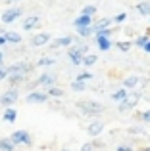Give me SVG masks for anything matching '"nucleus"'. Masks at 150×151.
<instances>
[{
    "label": "nucleus",
    "instance_id": "obj_28",
    "mask_svg": "<svg viewBox=\"0 0 150 151\" xmlns=\"http://www.w3.org/2000/svg\"><path fill=\"white\" fill-rule=\"evenodd\" d=\"M81 14H83V15H90V17H92V15L96 14V6H85Z\"/></svg>",
    "mask_w": 150,
    "mask_h": 151
},
{
    "label": "nucleus",
    "instance_id": "obj_39",
    "mask_svg": "<svg viewBox=\"0 0 150 151\" xmlns=\"http://www.w3.org/2000/svg\"><path fill=\"white\" fill-rule=\"evenodd\" d=\"M6 44V38H4V35H0V46Z\"/></svg>",
    "mask_w": 150,
    "mask_h": 151
},
{
    "label": "nucleus",
    "instance_id": "obj_4",
    "mask_svg": "<svg viewBox=\"0 0 150 151\" xmlns=\"http://www.w3.org/2000/svg\"><path fill=\"white\" fill-rule=\"evenodd\" d=\"M139 94L137 92H133V94H127V96L121 100V103H119V111L121 113H125V111H129V109H133V107L137 105V101H139Z\"/></svg>",
    "mask_w": 150,
    "mask_h": 151
},
{
    "label": "nucleus",
    "instance_id": "obj_40",
    "mask_svg": "<svg viewBox=\"0 0 150 151\" xmlns=\"http://www.w3.org/2000/svg\"><path fill=\"white\" fill-rule=\"evenodd\" d=\"M2 61H4V54L0 52V65H2Z\"/></svg>",
    "mask_w": 150,
    "mask_h": 151
},
{
    "label": "nucleus",
    "instance_id": "obj_10",
    "mask_svg": "<svg viewBox=\"0 0 150 151\" xmlns=\"http://www.w3.org/2000/svg\"><path fill=\"white\" fill-rule=\"evenodd\" d=\"M48 40H50V35L48 33H39V35H35V37H33L31 44H33V46H44Z\"/></svg>",
    "mask_w": 150,
    "mask_h": 151
},
{
    "label": "nucleus",
    "instance_id": "obj_7",
    "mask_svg": "<svg viewBox=\"0 0 150 151\" xmlns=\"http://www.w3.org/2000/svg\"><path fill=\"white\" fill-rule=\"evenodd\" d=\"M17 98H19V94H17V90H8V92H4L2 96H0V103H2L4 107H10V105H14L15 101H17Z\"/></svg>",
    "mask_w": 150,
    "mask_h": 151
},
{
    "label": "nucleus",
    "instance_id": "obj_31",
    "mask_svg": "<svg viewBox=\"0 0 150 151\" xmlns=\"http://www.w3.org/2000/svg\"><path fill=\"white\" fill-rule=\"evenodd\" d=\"M89 78H92V75H90V73H81V75H77L75 81H83V82H85V81H89Z\"/></svg>",
    "mask_w": 150,
    "mask_h": 151
},
{
    "label": "nucleus",
    "instance_id": "obj_38",
    "mask_svg": "<svg viewBox=\"0 0 150 151\" xmlns=\"http://www.w3.org/2000/svg\"><path fill=\"white\" fill-rule=\"evenodd\" d=\"M143 48H144V50H146V52H148V54H150V38H148V40H146V44H144V46H143Z\"/></svg>",
    "mask_w": 150,
    "mask_h": 151
},
{
    "label": "nucleus",
    "instance_id": "obj_33",
    "mask_svg": "<svg viewBox=\"0 0 150 151\" xmlns=\"http://www.w3.org/2000/svg\"><path fill=\"white\" fill-rule=\"evenodd\" d=\"M125 17H127V14H119V15H116V17H114V21H116V23H121V21H125Z\"/></svg>",
    "mask_w": 150,
    "mask_h": 151
},
{
    "label": "nucleus",
    "instance_id": "obj_41",
    "mask_svg": "<svg viewBox=\"0 0 150 151\" xmlns=\"http://www.w3.org/2000/svg\"><path fill=\"white\" fill-rule=\"evenodd\" d=\"M6 2H10V4H14V2H19V0H6Z\"/></svg>",
    "mask_w": 150,
    "mask_h": 151
},
{
    "label": "nucleus",
    "instance_id": "obj_43",
    "mask_svg": "<svg viewBox=\"0 0 150 151\" xmlns=\"http://www.w3.org/2000/svg\"><path fill=\"white\" fill-rule=\"evenodd\" d=\"M62 151H71V149H62Z\"/></svg>",
    "mask_w": 150,
    "mask_h": 151
},
{
    "label": "nucleus",
    "instance_id": "obj_26",
    "mask_svg": "<svg viewBox=\"0 0 150 151\" xmlns=\"http://www.w3.org/2000/svg\"><path fill=\"white\" fill-rule=\"evenodd\" d=\"M71 88L75 90V92H83V90H85V82H83V81H73Z\"/></svg>",
    "mask_w": 150,
    "mask_h": 151
},
{
    "label": "nucleus",
    "instance_id": "obj_1",
    "mask_svg": "<svg viewBox=\"0 0 150 151\" xmlns=\"http://www.w3.org/2000/svg\"><path fill=\"white\" fill-rule=\"evenodd\" d=\"M77 107L81 109V113H85V115H98V113H102V111H104V105H102V103H98V101H94V100L79 101Z\"/></svg>",
    "mask_w": 150,
    "mask_h": 151
},
{
    "label": "nucleus",
    "instance_id": "obj_15",
    "mask_svg": "<svg viewBox=\"0 0 150 151\" xmlns=\"http://www.w3.org/2000/svg\"><path fill=\"white\" fill-rule=\"evenodd\" d=\"M4 38H6V42H12V44H19L21 42V37H19L17 33H12V31H6V33H2Z\"/></svg>",
    "mask_w": 150,
    "mask_h": 151
},
{
    "label": "nucleus",
    "instance_id": "obj_17",
    "mask_svg": "<svg viewBox=\"0 0 150 151\" xmlns=\"http://www.w3.org/2000/svg\"><path fill=\"white\" fill-rule=\"evenodd\" d=\"M96 42H98V48H100L102 52L110 50V46H112V42L108 40V37H96Z\"/></svg>",
    "mask_w": 150,
    "mask_h": 151
},
{
    "label": "nucleus",
    "instance_id": "obj_35",
    "mask_svg": "<svg viewBox=\"0 0 150 151\" xmlns=\"http://www.w3.org/2000/svg\"><path fill=\"white\" fill-rule=\"evenodd\" d=\"M143 121L144 122H150V111H144V113H143Z\"/></svg>",
    "mask_w": 150,
    "mask_h": 151
},
{
    "label": "nucleus",
    "instance_id": "obj_36",
    "mask_svg": "<svg viewBox=\"0 0 150 151\" xmlns=\"http://www.w3.org/2000/svg\"><path fill=\"white\" fill-rule=\"evenodd\" d=\"M81 151H92V144H87V145H83Z\"/></svg>",
    "mask_w": 150,
    "mask_h": 151
},
{
    "label": "nucleus",
    "instance_id": "obj_3",
    "mask_svg": "<svg viewBox=\"0 0 150 151\" xmlns=\"http://www.w3.org/2000/svg\"><path fill=\"white\" fill-rule=\"evenodd\" d=\"M85 54H89V46L87 44H79L75 48H69V59H71L73 65H81Z\"/></svg>",
    "mask_w": 150,
    "mask_h": 151
},
{
    "label": "nucleus",
    "instance_id": "obj_19",
    "mask_svg": "<svg viewBox=\"0 0 150 151\" xmlns=\"http://www.w3.org/2000/svg\"><path fill=\"white\" fill-rule=\"evenodd\" d=\"M137 12H139L141 15H150V2H141L139 6H137Z\"/></svg>",
    "mask_w": 150,
    "mask_h": 151
},
{
    "label": "nucleus",
    "instance_id": "obj_37",
    "mask_svg": "<svg viewBox=\"0 0 150 151\" xmlns=\"http://www.w3.org/2000/svg\"><path fill=\"white\" fill-rule=\"evenodd\" d=\"M116 151H131V147H127V145H121V147H117Z\"/></svg>",
    "mask_w": 150,
    "mask_h": 151
},
{
    "label": "nucleus",
    "instance_id": "obj_30",
    "mask_svg": "<svg viewBox=\"0 0 150 151\" xmlns=\"http://www.w3.org/2000/svg\"><path fill=\"white\" fill-rule=\"evenodd\" d=\"M116 46H117V48H119L121 52H127L129 48H131V42H127V40H123V42H117V44H116Z\"/></svg>",
    "mask_w": 150,
    "mask_h": 151
},
{
    "label": "nucleus",
    "instance_id": "obj_13",
    "mask_svg": "<svg viewBox=\"0 0 150 151\" xmlns=\"http://www.w3.org/2000/svg\"><path fill=\"white\" fill-rule=\"evenodd\" d=\"M73 42L71 37H62V38H56V40H52V46L50 48H60V46H69Z\"/></svg>",
    "mask_w": 150,
    "mask_h": 151
},
{
    "label": "nucleus",
    "instance_id": "obj_5",
    "mask_svg": "<svg viewBox=\"0 0 150 151\" xmlns=\"http://www.w3.org/2000/svg\"><path fill=\"white\" fill-rule=\"evenodd\" d=\"M10 142H12L14 145H17V144L29 145V144H31V136H29V132H27V130H15V132L10 136Z\"/></svg>",
    "mask_w": 150,
    "mask_h": 151
},
{
    "label": "nucleus",
    "instance_id": "obj_2",
    "mask_svg": "<svg viewBox=\"0 0 150 151\" xmlns=\"http://www.w3.org/2000/svg\"><path fill=\"white\" fill-rule=\"evenodd\" d=\"M8 81L12 82V84H15V82H21L23 81V75L29 71V67L27 65H12V67H8Z\"/></svg>",
    "mask_w": 150,
    "mask_h": 151
},
{
    "label": "nucleus",
    "instance_id": "obj_16",
    "mask_svg": "<svg viewBox=\"0 0 150 151\" xmlns=\"http://www.w3.org/2000/svg\"><path fill=\"white\" fill-rule=\"evenodd\" d=\"M2 119L6 122H15V119H17V113H15V109H12V107H6V111H4Z\"/></svg>",
    "mask_w": 150,
    "mask_h": 151
},
{
    "label": "nucleus",
    "instance_id": "obj_29",
    "mask_svg": "<svg viewBox=\"0 0 150 151\" xmlns=\"http://www.w3.org/2000/svg\"><path fill=\"white\" fill-rule=\"evenodd\" d=\"M48 65H54V59L52 58H42V59H39V67H48Z\"/></svg>",
    "mask_w": 150,
    "mask_h": 151
},
{
    "label": "nucleus",
    "instance_id": "obj_6",
    "mask_svg": "<svg viewBox=\"0 0 150 151\" xmlns=\"http://www.w3.org/2000/svg\"><path fill=\"white\" fill-rule=\"evenodd\" d=\"M19 15H21V8H10V10H6L2 15H0V21L6 23V25H10V23H14Z\"/></svg>",
    "mask_w": 150,
    "mask_h": 151
},
{
    "label": "nucleus",
    "instance_id": "obj_25",
    "mask_svg": "<svg viewBox=\"0 0 150 151\" xmlns=\"http://www.w3.org/2000/svg\"><path fill=\"white\" fill-rule=\"evenodd\" d=\"M0 149L2 151H14V144L10 140H0Z\"/></svg>",
    "mask_w": 150,
    "mask_h": 151
},
{
    "label": "nucleus",
    "instance_id": "obj_24",
    "mask_svg": "<svg viewBox=\"0 0 150 151\" xmlns=\"http://www.w3.org/2000/svg\"><path fill=\"white\" fill-rule=\"evenodd\" d=\"M123 84H125V88H133V86L139 84V78H137V77H127L123 81Z\"/></svg>",
    "mask_w": 150,
    "mask_h": 151
},
{
    "label": "nucleus",
    "instance_id": "obj_8",
    "mask_svg": "<svg viewBox=\"0 0 150 151\" xmlns=\"http://www.w3.org/2000/svg\"><path fill=\"white\" fill-rule=\"evenodd\" d=\"M25 100H27V103H44L48 100V94H44V92H29Z\"/></svg>",
    "mask_w": 150,
    "mask_h": 151
},
{
    "label": "nucleus",
    "instance_id": "obj_32",
    "mask_svg": "<svg viewBox=\"0 0 150 151\" xmlns=\"http://www.w3.org/2000/svg\"><path fill=\"white\" fill-rule=\"evenodd\" d=\"M146 40H148V37H141V38H137V46H141V48H143V46L146 44Z\"/></svg>",
    "mask_w": 150,
    "mask_h": 151
},
{
    "label": "nucleus",
    "instance_id": "obj_18",
    "mask_svg": "<svg viewBox=\"0 0 150 151\" xmlns=\"http://www.w3.org/2000/svg\"><path fill=\"white\" fill-rule=\"evenodd\" d=\"M96 61H98V59H96V55H94V54H85L81 63H83V65H87V67H90V65H94Z\"/></svg>",
    "mask_w": 150,
    "mask_h": 151
},
{
    "label": "nucleus",
    "instance_id": "obj_23",
    "mask_svg": "<svg viewBox=\"0 0 150 151\" xmlns=\"http://www.w3.org/2000/svg\"><path fill=\"white\" fill-rule=\"evenodd\" d=\"M46 94H48V96H52V98H62V96H64V90L56 88V86H50Z\"/></svg>",
    "mask_w": 150,
    "mask_h": 151
},
{
    "label": "nucleus",
    "instance_id": "obj_22",
    "mask_svg": "<svg viewBox=\"0 0 150 151\" xmlns=\"http://www.w3.org/2000/svg\"><path fill=\"white\" fill-rule=\"evenodd\" d=\"M127 94H129L127 90H125V88H121V90H117V92H114V94H112V100H114V101H121L125 96H127Z\"/></svg>",
    "mask_w": 150,
    "mask_h": 151
},
{
    "label": "nucleus",
    "instance_id": "obj_12",
    "mask_svg": "<svg viewBox=\"0 0 150 151\" xmlns=\"http://www.w3.org/2000/svg\"><path fill=\"white\" fill-rule=\"evenodd\" d=\"M39 25V15H29V17L23 21V31H31Z\"/></svg>",
    "mask_w": 150,
    "mask_h": 151
},
{
    "label": "nucleus",
    "instance_id": "obj_42",
    "mask_svg": "<svg viewBox=\"0 0 150 151\" xmlns=\"http://www.w3.org/2000/svg\"><path fill=\"white\" fill-rule=\"evenodd\" d=\"M141 151H150V147H146V149H141Z\"/></svg>",
    "mask_w": 150,
    "mask_h": 151
},
{
    "label": "nucleus",
    "instance_id": "obj_27",
    "mask_svg": "<svg viewBox=\"0 0 150 151\" xmlns=\"http://www.w3.org/2000/svg\"><path fill=\"white\" fill-rule=\"evenodd\" d=\"M94 33H96V37H110L114 31H112V29H108V27H104V29H96Z\"/></svg>",
    "mask_w": 150,
    "mask_h": 151
},
{
    "label": "nucleus",
    "instance_id": "obj_11",
    "mask_svg": "<svg viewBox=\"0 0 150 151\" xmlns=\"http://www.w3.org/2000/svg\"><path fill=\"white\" fill-rule=\"evenodd\" d=\"M87 130H89V136L94 138V136H98V134L104 130V124H102L100 121H94V122H90V124H89V128H87Z\"/></svg>",
    "mask_w": 150,
    "mask_h": 151
},
{
    "label": "nucleus",
    "instance_id": "obj_20",
    "mask_svg": "<svg viewBox=\"0 0 150 151\" xmlns=\"http://www.w3.org/2000/svg\"><path fill=\"white\" fill-rule=\"evenodd\" d=\"M77 33L81 35V37H90L94 31H92V27H90V25H85V27H77Z\"/></svg>",
    "mask_w": 150,
    "mask_h": 151
},
{
    "label": "nucleus",
    "instance_id": "obj_21",
    "mask_svg": "<svg viewBox=\"0 0 150 151\" xmlns=\"http://www.w3.org/2000/svg\"><path fill=\"white\" fill-rule=\"evenodd\" d=\"M110 23H112V19H110V17H102V19H98V21H96V25H94V29H92V31H96V29H104V27H108Z\"/></svg>",
    "mask_w": 150,
    "mask_h": 151
},
{
    "label": "nucleus",
    "instance_id": "obj_9",
    "mask_svg": "<svg viewBox=\"0 0 150 151\" xmlns=\"http://www.w3.org/2000/svg\"><path fill=\"white\" fill-rule=\"evenodd\" d=\"M54 82H56V77L50 75V73H44L35 81V84H39V86H54Z\"/></svg>",
    "mask_w": 150,
    "mask_h": 151
},
{
    "label": "nucleus",
    "instance_id": "obj_14",
    "mask_svg": "<svg viewBox=\"0 0 150 151\" xmlns=\"http://www.w3.org/2000/svg\"><path fill=\"white\" fill-rule=\"evenodd\" d=\"M90 23H92V17H90V15H79L77 19H75L73 21V25L75 27H85V25H90Z\"/></svg>",
    "mask_w": 150,
    "mask_h": 151
},
{
    "label": "nucleus",
    "instance_id": "obj_34",
    "mask_svg": "<svg viewBox=\"0 0 150 151\" xmlns=\"http://www.w3.org/2000/svg\"><path fill=\"white\" fill-rule=\"evenodd\" d=\"M8 77V71L4 69V67H0V81H2V78H6Z\"/></svg>",
    "mask_w": 150,
    "mask_h": 151
}]
</instances>
